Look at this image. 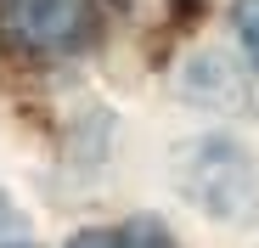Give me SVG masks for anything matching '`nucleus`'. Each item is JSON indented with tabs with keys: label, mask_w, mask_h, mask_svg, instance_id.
Listing matches in <instances>:
<instances>
[{
	"label": "nucleus",
	"mask_w": 259,
	"mask_h": 248,
	"mask_svg": "<svg viewBox=\"0 0 259 248\" xmlns=\"http://www.w3.org/2000/svg\"><path fill=\"white\" fill-rule=\"evenodd\" d=\"M237 34H242V51L259 68V0H237Z\"/></svg>",
	"instance_id": "20e7f679"
},
{
	"label": "nucleus",
	"mask_w": 259,
	"mask_h": 248,
	"mask_svg": "<svg viewBox=\"0 0 259 248\" xmlns=\"http://www.w3.org/2000/svg\"><path fill=\"white\" fill-rule=\"evenodd\" d=\"M186 192L203 203V209L226 215V220H253L259 215V163L231 147V141H203L181 158Z\"/></svg>",
	"instance_id": "f03ea898"
},
{
	"label": "nucleus",
	"mask_w": 259,
	"mask_h": 248,
	"mask_svg": "<svg viewBox=\"0 0 259 248\" xmlns=\"http://www.w3.org/2000/svg\"><path fill=\"white\" fill-rule=\"evenodd\" d=\"M107 28V0H0V34L28 57H79Z\"/></svg>",
	"instance_id": "f257e3e1"
},
{
	"label": "nucleus",
	"mask_w": 259,
	"mask_h": 248,
	"mask_svg": "<svg viewBox=\"0 0 259 248\" xmlns=\"http://www.w3.org/2000/svg\"><path fill=\"white\" fill-rule=\"evenodd\" d=\"M12 248H28V242H12Z\"/></svg>",
	"instance_id": "39448f33"
},
{
	"label": "nucleus",
	"mask_w": 259,
	"mask_h": 248,
	"mask_svg": "<svg viewBox=\"0 0 259 248\" xmlns=\"http://www.w3.org/2000/svg\"><path fill=\"white\" fill-rule=\"evenodd\" d=\"M68 248H175V237H169L158 220H124V226H91V231H79Z\"/></svg>",
	"instance_id": "7ed1b4c3"
}]
</instances>
